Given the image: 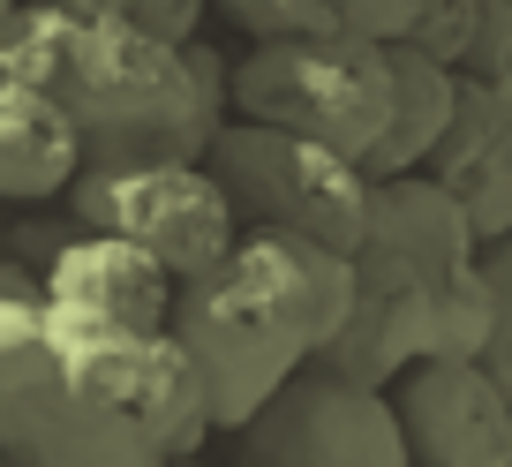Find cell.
Segmentation results:
<instances>
[{
	"mask_svg": "<svg viewBox=\"0 0 512 467\" xmlns=\"http://www.w3.org/2000/svg\"><path fill=\"white\" fill-rule=\"evenodd\" d=\"M226 61L219 46H166L136 31L128 16H76V61H68V106L91 166H174L211 159L226 106Z\"/></svg>",
	"mask_w": 512,
	"mask_h": 467,
	"instance_id": "obj_1",
	"label": "cell"
},
{
	"mask_svg": "<svg viewBox=\"0 0 512 467\" xmlns=\"http://www.w3.org/2000/svg\"><path fill=\"white\" fill-rule=\"evenodd\" d=\"M392 46L354 31L324 38H272V46H241L234 76H226V106L234 121L256 129H287L302 144H324L339 159L369 166L392 129Z\"/></svg>",
	"mask_w": 512,
	"mask_h": 467,
	"instance_id": "obj_2",
	"label": "cell"
},
{
	"mask_svg": "<svg viewBox=\"0 0 512 467\" xmlns=\"http://www.w3.org/2000/svg\"><path fill=\"white\" fill-rule=\"evenodd\" d=\"M53 324V355H61L68 407L128 430L136 445L166 452L174 467H189L211 445V392L196 355L174 332H144V324H113L83 317V309H46Z\"/></svg>",
	"mask_w": 512,
	"mask_h": 467,
	"instance_id": "obj_3",
	"label": "cell"
},
{
	"mask_svg": "<svg viewBox=\"0 0 512 467\" xmlns=\"http://www.w3.org/2000/svg\"><path fill=\"white\" fill-rule=\"evenodd\" d=\"M76 16L31 0L0 23V204H46L68 196L91 166L68 106Z\"/></svg>",
	"mask_w": 512,
	"mask_h": 467,
	"instance_id": "obj_4",
	"label": "cell"
},
{
	"mask_svg": "<svg viewBox=\"0 0 512 467\" xmlns=\"http://www.w3.org/2000/svg\"><path fill=\"white\" fill-rule=\"evenodd\" d=\"M211 174H219L226 204L241 211V234L249 226H272V234H309V242L332 249H362L369 234V174L354 159L324 144H302L287 129H256V121H226L219 144H211Z\"/></svg>",
	"mask_w": 512,
	"mask_h": 467,
	"instance_id": "obj_5",
	"label": "cell"
},
{
	"mask_svg": "<svg viewBox=\"0 0 512 467\" xmlns=\"http://www.w3.org/2000/svg\"><path fill=\"white\" fill-rule=\"evenodd\" d=\"M83 234H121L144 257H159L166 272L189 279L219 272L241 249V211L226 204L219 174L204 159H174V166H83V181L68 189Z\"/></svg>",
	"mask_w": 512,
	"mask_h": 467,
	"instance_id": "obj_6",
	"label": "cell"
},
{
	"mask_svg": "<svg viewBox=\"0 0 512 467\" xmlns=\"http://www.w3.org/2000/svg\"><path fill=\"white\" fill-rule=\"evenodd\" d=\"M174 339L196 355V370H204L211 430H219V437H241L264 407L279 400V392L294 385V377L309 370L294 324L279 317L264 294H256V279L241 272L234 257H226L219 272H204V279H189V287H181V302H174Z\"/></svg>",
	"mask_w": 512,
	"mask_h": 467,
	"instance_id": "obj_7",
	"label": "cell"
},
{
	"mask_svg": "<svg viewBox=\"0 0 512 467\" xmlns=\"http://www.w3.org/2000/svg\"><path fill=\"white\" fill-rule=\"evenodd\" d=\"M241 467H415L392 392L354 385L309 362L249 430L234 437Z\"/></svg>",
	"mask_w": 512,
	"mask_h": 467,
	"instance_id": "obj_8",
	"label": "cell"
},
{
	"mask_svg": "<svg viewBox=\"0 0 512 467\" xmlns=\"http://www.w3.org/2000/svg\"><path fill=\"white\" fill-rule=\"evenodd\" d=\"M467 226L475 219L437 181H369V234L354 249V272L369 294L437 302V294L467 287Z\"/></svg>",
	"mask_w": 512,
	"mask_h": 467,
	"instance_id": "obj_9",
	"label": "cell"
},
{
	"mask_svg": "<svg viewBox=\"0 0 512 467\" xmlns=\"http://www.w3.org/2000/svg\"><path fill=\"white\" fill-rule=\"evenodd\" d=\"M392 407L407 422L415 467H505L512 460V415L497 385L475 362H415L392 385Z\"/></svg>",
	"mask_w": 512,
	"mask_h": 467,
	"instance_id": "obj_10",
	"label": "cell"
},
{
	"mask_svg": "<svg viewBox=\"0 0 512 467\" xmlns=\"http://www.w3.org/2000/svg\"><path fill=\"white\" fill-rule=\"evenodd\" d=\"M234 264L256 279V294L294 324V339H302L309 362L332 355L339 332H347L354 309H362V272H354V257H347V249H332V242L249 226L241 249H234Z\"/></svg>",
	"mask_w": 512,
	"mask_h": 467,
	"instance_id": "obj_11",
	"label": "cell"
},
{
	"mask_svg": "<svg viewBox=\"0 0 512 467\" xmlns=\"http://www.w3.org/2000/svg\"><path fill=\"white\" fill-rule=\"evenodd\" d=\"M46 309H83V317H113V324H144V332H174V302L181 279L159 257H144L121 234H68L46 257Z\"/></svg>",
	"mask_w": 512,
	"mask_h": 467,
	"instance_id": "obj_12",
	"label": "cell"
},
{
	"mask_svg": "<svg viewBox=\"0 0 512 467\" xmlns=\"http://www.w3.org/2000/svg\"><path fill=\"white\" fill-rule=\"evenodd\" d=\"M61 407L68 385L46 324V279L0 257V452H23L31 437H46Z\"/></svg>",
	"mask_w": 512,
	"mask_h": 467,
	"instance_id": "obj_13",
	"label": "cell"
},
{
	"mask_svg": "<svg viewBox=\"0 0 512 467\" xmlns=\"http://www.w3.org/2000/svg\"><path fill=\"white\" fill-rule=\"evenodd\" d=\"M392 76H400V91H392V129H384V144H377V159L362 166L369 181H407L415 174V159H430L437 144H445V129H452V76H445V61H437L430 46H392Z\"/></svg>",
	"mask_w": 512,
	"mask_h": 467,
	"instance_id": "obj_14",
	"label": "cell"
},
{
	"mask_svg": "<svg viewBox=\"0 0 512 467\" xmlns=\"http://www.w3.org/2000/svg\"><path fill=\"white\" fill-rule=\"evenodd\" d=\"M0 467H174L166 452L136 445L128 430L83 415V407H61L46 437H31L23 452H0Z\"/></svg>",
	"mask_w": 512,
	"mask_h": 467,
	"instance_id": "obj_15",
	"label": "cell"
},
{
	"mask_svg": "<svg viewBox=\"0 0 512 467\" xmlns=\"http://www.w3.org/2000/svg\"><path fill=\"white\" fill-rule=\"evenodd\" d=\"M211 16H226L241 38H249V46L339 31V8H332V0H211Z\"/></svg>",
	"mask_w": 512,
	"mask_h": 467,
	"instance_id": "obj_16",
	"label": "cell"
},
{
	"mask_svg": "<svg viewBox=\"0 0 512 467\" xmlns=\"http://www.w3.org/2000/svg\"><path fill=\"white\" fill-rule=\"evenodd\" d=\"M339 31L377 38V46H407V31L422 23V0H332Z\"/></svg>",
	"mask_w": 512,
	"mask_h": 467,
	"instance_id": "obj_17",
	"label": "cell"
},
{
	"mask_svg": "<svg viewBox=\"0 0 512 467\" xmlns=\"http://www.w3.org/2000/svg\"><path fill=\"white\" fill-rule=\"evenodd\" d=\"M121 16L136 23V31L166 38V46H196V31H204L211 0H121Z\"/></svg>",
	"mask_w": 512,
	"mask_h": 467,
	"instance_id": "obj_18",
	"label": "cell"
},
{
	"mask_svg": "<svg viewBox=\"0 0 512 467\" xmlns=\"http://www.w3.org/2000/svg\"><path fill=\"white\" fill-rule=\"evenodd\" d=\"M46 8H61V16H121V0H46Z\"/></svg>",
	"mask_w": 512,
	"mask_h": 467,
	"instance_id": "obj_19",
	"label": "cell"
},
{
	"mask_svg": "<svg viewBox=\"0 0 512 467\" xmlns=\"http://www.w3.org/2000/svg\"><path fill=\"white\" fill-rule=\"evenodd\" d=\"M16 8H31V0H0V23H8V16H16Z\"/></svg>",
	"mask_w": 512,
	"mask_h": 467,
	"instance_id": "obj_20",
	"label": "cell"
}]
</instances>
